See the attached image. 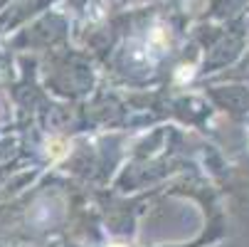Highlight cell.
Listing matches in <instances>:
<instances>
[{"instance_id":"1","label":"cell","mask_w":249,"mask_h":247,"mask_svg":"<svg viewBox=\"0 0 249 247\" xmlns=\"http://www.w3.org/2000/svg\"><path fill=\"white\" fill-rule=\"evenodd\" d=\"M67 153H69V144L64 138H50L47 141V156L52 161H62Z\"/></svg>"}]
</instances>
